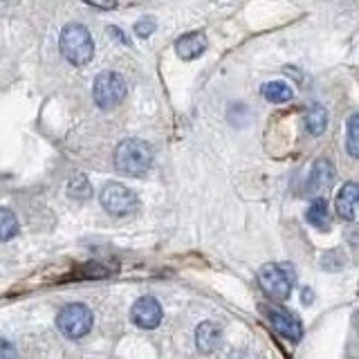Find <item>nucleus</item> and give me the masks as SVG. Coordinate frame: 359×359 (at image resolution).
<instances>
[{
    "instance_id": "20e7f679",
    "label": "nucleus",
    "mask_w": 359,
    "mask_h": 359,
    "mask_svg": "<svg viewBox=\"0 0 359 359\" xmlns=\"http://www.w3.org/2000/svg\"><path fill=\"white\" fill-rule=\"evenodd\" d=\"M56 325L67 339H81L93 328V312L83 303H70L59 312Z\"/></svg>"
},
{
    "instance_id": "a211bd4d",
    "label": "nucleus",
    "mask_w": 359,
    "mask_h": 359,
    "mask_svg": "<svg viewBox=\"0 0 359 359\" xmlns=\"http://www.w3.org/2000/svg\"><path fill=\"white\" fill-rule=\"evenodd\" d=\"M357 128H359V115L355 112V115H351V119H348V153H351V157H357L359 155V149H357Z\"/></svg>"
},
{
    "instance_id": "dca6fc26",
    "label": "nucleus",
    "mask_w": 359,
    "mask_h": 359,
    "mask_svg": "<svg viewBox=\"0 0 359 359\" xmlns=\"http://www.w3.org/2000/svg\"><path fill=\"white\" fill-rule=\"evenodd\" d=\"M18 233V220L14 211L0 207V241H11Z\"/></svg>"
},
{
    "instance_id": "f03ea898",
    "label": "nucleus",
    "mask_w": 359,
    "mask_h": 359,
    "mask_svg": "<svg viewBox=\"0 0 359 359\" xmlns=\"http://www.w3.org/2000/svg\"><path fill=\"white\" fill-rule=\"evenodd\" d=\"M61 52L70 63L86 65L95 54V41L81 22H67L61 32Z\"/></svg>"
},
{
    "instance_id": "1a4fd4ad",
    "label": "nucleus",
    "mask_w": 359,
    "mask_h": 359,
    "mask_svg": "<svg viewBox=\"0 0 359 359\" xmlns=\"http://www.w3.org/2000/svg\"><path fill=\"white\" fill-rule=\"evenodd\" d=\"M205 50H207V36L202 32H189L175 41V52L180 54V59H184V61L198 59Z\"/></svg>"
},
{
    "instance_id": "39448f33",
    "label": "nucleus",
    "mask_w": 359,
    "mask_h": 359,
    "mask_svg": "<svg viewBox=\"0 0 359 359\" xmlns=\"http://www.w3.org/2000/svg\"><path fill=\"white\" fill-rule=\"evenodd\" d=\"M93 95L99 108L110 110L119 106L123 97H126V81L121 79V74L117 72H101L95 79V86H93Z\"/></svg>"
},
{
    "instance_id": "f257e3e1",
    "label": "nucleus",
    "mask_w": 359,
    "mask_h": 359,
    "mask_svg": "<svg viewBox=\"0 0 359 359\" xmlns=\"http://www.w3.org/2000/svg\"><path fill=\"white\" fill-rule=\"evenodd\" d=\"M153 166V149L144 140H123L115 151V168L121 175L142 177Z\"/></svg>"
},
{
    "instance_id": "423d86ee",
    "label": "nucleus",
    "mask_w": 359,
    "mask_h": 359,
    "mask_svg": "<svg viewBox=\"0 0 359 359\" xmlns=\"http://www.w3.org/2000/svg\"><path fill=\"white\" fill-rule=\"evenodd\" d=\"M101 207H104L110 216H126V213L137 209V196L133 194L128 187L119 182H110L101 189Z\"/></svg>"
},
{
    "instance_id": "6ab92c4d",
    "label": "nucleus",
    "mask_w": 359,
    "mask_h": 359,
    "mask_svg": "<svg viewBox=\"0 0 359 359\" xmlns=\"http://www.w3.org/2000/svg\"><path fill=\"white\" fill-rule=\"evenodd\" d=\"M155 18H144V20H137L135 22V34H137V36H142V39H146V36H151V34L155 32Z\"/></svg>"
},
{
    "instance_id": "9d476101",
    "label": "nucleus",
    "mask_w": 359,
    "mask_h": 359,
    "mask_svg": "<svg viewBox=\"0 0 359 359\" xmlns=\"http://www.w3.org/2000/svg\"><path fill=\"white\" fill-rule=\"evenodd\" d=\"M222 341V328L213 321H205L196 330V344L202 353H213Z\"/></svg>"
},
{
    "instance_id": "f3484780",
    "label": "nucleus",
    "mask_w": 359,
    "mask_h": 359,
    "mask_svg": "<svg viewBox=\"0 0 359 359\" xmlns=\"http://www.w3.org/2000/svg\"><path fill=\"white\" fill-rule=\"evenodd\" d=\"M67 194H70V198H74V200H86L93 196V184L88 182L86 175L79 173L67 182Z\"/></svg>"
},
{
    "instance_id": "aec40b11",
    "label": "nucleus",
    "mask_w": 359,
    "mask_h": 359,
    "mask_svg": "<svg viewBox=\"0 0 359 359\" xmlns=\"http://www.w3.org/2000/svg\"><path fill=\"white\" fill-rule=\"evenodd\" d=\"M0 359H16V348L9 341H0Z\"/></svg>"
},
{
    "instance_id": "f8f14e48",
    "label": "nucleus",
    "mask_w": 359,
    "mask_h": 359,
    "mask_svg": "<svg viewBox=\"0 0 359 359\" xmlns=\"http://www.w3.org/2000/svg\"><path fill=\"white\" fill-rule=\"evenodd\" d=\"M357 196H359V189L357 182H346L337 196V213L344 218V220H355V205H357Z\"/></svg>"
},
{
    "instance_id": "6e6552de",
    "label": "nucleus",
    "mask_w": 359,
    "mask_h": 359,
    "mask_svg": "<svg viewBox=\"0 0 359 359\" xmlns=\"http://www.w3.org/2000/svg\"><path fill=\"white\" fill-rule=\"evenodd\" d=\"M130 317L135 321V325H140V328H157V323L162 321V306L160 301L155 297H142L137 299V303L133 306V312Z\"/></svg>"
},
{
    "instance_id": "412c9836",
    "label": "nucleus",
    "mask_w": 359,
    "mask_h": 359,
    "mask_svg": "<svg viewBox=\"0 0 359 359\" xmlns=\"http://www.w3.org/2000/svg\"><path fill=\"white\" fill-rule=\"evenodd\" d=\"M303 301H306V303L312 301V292L310 290H303Z\"/></svg>"
},
{
    "instance_id": "ddd939ff",
    "label": "nucleus",
    "mask_w": 359,
    "mask_h": 359,
    "mask_svg": "<svg viewBox=\"0 0 359 359\" xmlns=\"http://www.w3.org/2000/svg\"><path fill=\"white\" fill-rule=\"evenodd\" d=\"M306 220L310 224H314L317 229H323L328 231L330 229V216H328V202L325 198H314L308 207V213H306Z\"/></svg>"
},
{
    "instance_id": "2eb2a0df",
    "label": "nucleus",
    "mask_w": 359,
    "mask_h": 359,
    "mask_svg": "<svg viewBox=\"0 0 359 359\" xmlns=\"http://www.w3.org/2000/svg\"><path fill=\"white\" fill-rule=\"evenodd\" d=\"M328 126V112L323 106H310L306 112V128L310 135H321Z\"/></svg>"
},
{
    "instance_id": "4468645a",
    "label": "nucleus",
    "mask_w": 359,
    "mask_h": 359,
    "mask_svg": "<svg viewBox=\"0 0 359 359\" xmlns=\"http://www.w3.org/2000/svg\"><path fill=\"white\" fill-rule=\"evenodd\" d=\"M292 86L285 81H269L263 86V97L272 104H285V101L292 99Z\"/></svg>"
},
{
    "instance_id": "7ed1b4c3",
    "label": "nucleus",
    "mask_w": 359,
    "mask_h": 359,
    "mask_svg": "<svg viewBox=\"0 0 359 359\" xmlns=\"http://www.w3.org/2000/svg\"><path fill=\"white\" fill-rule=\"evenodd\" d=\"M294 280H297V274H294V269H292V265L269 263L261 267V272H258V283H261L263 292L272 301L290 299Z\"/></svg>"
},
{
    "instance_id": "9b49d317",
    "label": "nucleus",
    "mask_w": 359,
    "mask_h": 359,
    "mask_svg": "<svg viewBox=\"0 0 359 359\" xmlns=\"http://www.w3.org/2000/svg\"><path fill=\"white\" fill-rule=\"evenodd\" d=\"M334 180V168L330 164V160H317L312 173H310V182H308V191L310 194H317V191H325Z\"/></svg>"
},
{
    "instance_id": "0eeeda50",
    "label": "nucleus",
    "mask_w": 359,
    "mask_h": 359,
    "mask_svg": "<svg viewBox=\"0 0 359 359\" xmlns=\"http://www.w3.org/2000/svg\"><path fill=\"white\" fill-rule=\"evenodd\" d=\"M263 312H265V317L269 319V323L274 325V330L278 334H283L285 339L299 341L303 337V325L292 312L280 310V308H263Z\"/></svg>"
}]
</instances>
